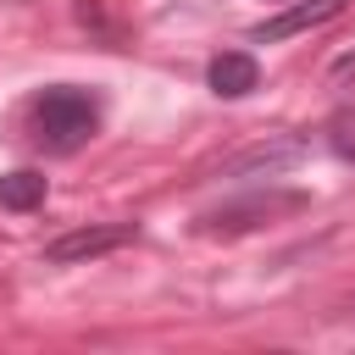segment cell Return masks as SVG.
I'll list each match as a JSON object with an SVG mask.
<instances>
[{"mask_svg": "<svg viewBox=\"0 0 355 355\" xmlns=\"http://www.w3.org/2000/svg\"><path fill=\"white\" fill-rule=\"evenodd\" d=\"M100 128V105L83 89H44L33 100V139L55 155H72L78 144H89Z\"/></svg>", "mask_w": 355, "mask_h": 355, "instance_id": "cell-1", "label": "cell"}, {"mask_svg": "<svg viewBox=\"0 0 355 355\" xmlns=\"http://www.w3.org/2000/svg\"><path fill=\"white\" fill-rule=\"evenodd\" d=\"M128 239H133V222L78 227V233H61L55 244H44V261H55V266H67V261H94V255H105V250H116V244H128Z\"/></svg>", "mask_w": 355, "mask_h": 355, "instance_id": "cell-2", "label": "cell"}, {"mask_svg": "<svg viewBox=\"0 0 355 355\" xmlns=\"http://www.w3.org/2000/svg\"><path fill=\"white\" fill-rule=\"evenodd\" d=\"M344 6H349V0H305V6H288L283 17H272V22H261V28H255V44H272V39H288V33L322 28V22L344 17Z\"/></svg>", "mask_w": 355, "mask_h": 355, "instance_id": "cell-3", "label": "cell"}, {"mask_svg": "<svg viewBox=\"0 0 355 355\" xmlns=\"http://www.w3.org/2000/svg\"><path fill=\"white\" fill-rule=\"evenodd\" d=\"M305 200L300 194H266V200H244V205H222L216 216H205V227L211 233H244V227H255L261 216H272V211H300Z\"/></svg>", "mask_w": 355, "mask_h": 355, "instance_id": "cell-4", "label": "cell"}, {"mask_svg": "<svg viewBox=\"0 0 355 355\" xmlns=\"http://www.w3.org/2000/svg\"><path fill=\"white\" fill-rule=\"evenodd\" d=\"M205 78H211V89H216L222 100H239V94H250V89L261 83V67H255L250 50H222Z\"/></svg>", "mask_w": 355, "mask_h": 355, "instance_id": "cell-5", "label": "cell"}, {"mask_svg": "<svg viewBox=\"0 0 355 355\" xmlns=\"http://www.w3.org/2000/svg\"><path fill=\"white\" fill-rule=\"evenodd\" d=\"M44 205V178L39 172H6L0 178V211H39Z\"/></svg>", "mask_w": 355, "mask_h": 355, "instance_id": "cell-6", "label": "cell"}, {"mask_svg": "<svg viewBox=\"0 0 355 355\" xmlns=\"http://www.w3.org/2000/svg\"><path fill=\"white\" fill-rule=\"evenodd\" d=\"M333 150H338V155H355V111L333 116Z\"/></svg>", "mask_w": 355, "mask_h": 355, "instance_id": "cell-7", "label": "cell"}, {"mask_svg": "<svg viewBox=\"0 0 355 355\" xmlns=\"http://www.w3.org/2000/svg\"><path fill=\"white\" fill-rule=\"evenodd\" d=\"M333 78H338V83H349V78H355V50H349V55H338V61H333Z\"/></svg>", "mask_w": 355, "mask_h": 355, "instance_id": "cell-8", "label": "cell"}]
</instances>
